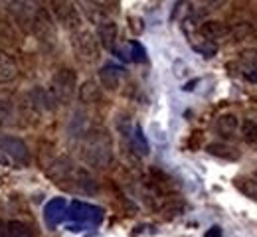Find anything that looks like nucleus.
I'll use <instances>...</instances> for the list:
<instances>
[{"mask_svg": "<svg viewBox=\"0 0 257 237\" xmlns=\"http://www.w3.org/2000/svg\"><path fill=\"white\" fill-rule=\"evenodd\" d=\"M83 156L85 160L97 166V168H107L113 160V148H111V140L103 131H91L85 136L83 142Z\"/></svg>", "mask_w": 257, "mask_h": 237, "instance_id": "nucleus-1", "label": "nucleus"}, {"mask_svg": "<svg viewBox=\"0 0 257 237\" xmlns=\"http://www.w3.org/2000/svg\"><path fill=\"white\" fill-rule=\"evenodd\" d=\"M128 140H131L133 148H135V150H137L141 156H149L151 146H149V140H147V136H145V133H143V127H141L139 123H135V125H133Z\"/></svg>", "mask_w": 257, "mask_h": 237, "instance_id": "nucleus-14", "label": "nucleus"}, {"mask_svg": "<svg viewBox=\"0 0 257 237\" xmlns=\"http://www.w3.org/2000/svg\"><path fill=\"white\" fill-rule=\"evenodd\" d=\"M67 209H69V205H67L65 198H62V196L52 198L50 202L44 205V219H46V223L50 227L60 225L62 221L67 219Z\"/></svg>", "mask_w": 257, "mask_h": 237, "instance_id": "nucleus-6", "label": "nucleus"}, {"mask_svg": "<svg viewBox=\"0 0 257 237\" xmlns=\"http://www.w3.org/2000/svg\"><path fill=\"white\" fill-rule=\"evenodd\" d=\"M237 190H241V194H245L247 198L257 202V180L255 178H239L235 180Z\"/></svg>", "mask_w": 257, "mask_h": 237, "instance_id": "nucleus-19", "label": "nucleus"}, {"mask_svg": "<svg viewBox=\"0 0 257 237\" xmlns=\"http://www.w3.org/2000/svg\"><path fill=\"white\" fill-rule=\"evenodd\" d=\"M75 91V71L69 68L60 69L52 77V97L60 103H69Z\"/></svg>", "mask_w": 257, "mask_h": 237, "instance_id": "nucleus-4", "label": "nucleus"}, {"mask_svg": "<svg viewBox=\"0 0 257 237\" xmlns=\"http://www.w3.org/2000/svg\"><path fill=\"white\" fill-rule=\"evenodd\" d=\"M93 22L97 24V40H99V44H101L103 48L115 52V48H117V38H119V28H117V24H115L111 18H107L103 12H97V10H95V16H93Z\"/></svg>", "mask_w": 257, "mask_h": 237, "instance_id": "nucleus-5", "label": "nucleus"}, {"mask_svg": "<svg viewBox=\"0 0 257 237\" xmlns=\"http://www.w3.org/2000/svg\"><path fill=\"white\" fill-rule=\"evenodd\" d=\"M239 131H241V136H243L245 142L257 144V123L253 121V119H245V121L241 123Z\"/></svg>", "mask_w": 257, "mask_h": 237, "instance_id": "nucleus-20", "label": "nucleus"}, {"mask_svg": "<svg viewBox=\"0 0 257 237\" xmlns=\"http://www.w3.org/2000/svg\"><path fill=\"white\" fill-rule=\"evenodd\" d=\"M2 148L6 150V156L8 158H14L16 162H22V164H28L30 162V150L26 146V142L18 136H4L2 140Z\"/></svg>", "mask_w": 257, "mask_h": 237, "instance_id": "nucleus-8", "label": "nucleus"}, {"mask_svg": "<svg viewBox=\"0 0 257 237\" xmlns=\"http://www.w3.org/2000/svg\"><path fill=\"white\" fill-rule=\"evenodd\" d=\"M18 77V64L16 60L0 50V83H12Z\"/></svg>", "mask_w": 257, "mask_h": 237, "instance_id": "nucleus-12", "label": "nucleus"}, {"mask_svg": "<svg viewBox=\"0 0 257 237\" xmlns=\"http://www.w3.org/2000/svg\"><path fill=\"white\" fill-rule=\"evenodd\" d=\"M125 75H127L125 68L115 66V64H107V66H103V68L99 69V79H101V83H103L109 91L119 89V85H121V81H123Z\"/></svg>", "mask_w": 257, "mask_h": 237, "instance_id": "nucleus-9", "label": "nucleus"}, {"mask_svg": "<svg viewBox=\"0 0 257 237\" xmlns=\"http://www.w3.org/2000/svg\"><path fill=\"white\" fill-rule=\"evenodd\" d=\"M73 180H75V188H77L79 192L89 194V196H95L97 190H99L95 178H93L89 172H85V170L75 168V172H73Z\"/></svg>", "mask_w": 257, "mask_h": 237, "instance_id": "nucleus-13", "label": "nucleus"}, {"mask_svg": "<svg viewBox=\"0 0 257 237\" xmlns=\"http://www.w3.org/2000/svg\"><path fill=\"white\" fill-rule=\"evenodd\" d=\"M77 95H79L81 101L87 103V105L101 101V89H99V85H97L95 81H85V83L79 87Z\"/></svg>", "mask_w": 257, "mask_h": 237, "instance_id": "nucleus-16", "label": "nucleus"}, {"mask_svg": "<svg viewBox=\"0 0 257 237\" xmlns=\"http://www.w3.org/2000/svg\"><path fill=\"white\" fill-rule=\"evenodd\" d=\"M198 32L200 36L204 38V40H208L210 44H218V42H222L224 38H227V28H225L222 22H218V20H208V22H204L200 28H198Z\"/></svg>", "mask_w": 257, "mask_h": 237, "instance_id": "nucleus-11", "label": "nucleus"}, {"mask_svg": "<svg viewBox=\"0 0 257 237\" xmlns=\"http://www.w3.org/2000/svg\"><path fill=\"white\" fill-rule=\"evenodd\" d=\"M52 10L58 16V20H62V24L67 26L71 32H75L77 28H81V16H79L75 4H71V2H54L52 4Z\"/></svg>", "mask_w": 257, "mask_h": 237, "instance_id": "nucleus-7", "label": "nucleus"}, {"mask_svg": "<svg viewBox=\"0 0 257 237\" xmlns=\"http://www.w3.org/2000/svg\"><path fill=\"white\" fill-rule=\"evenodd\" d=\"M237 75H239L243 81L257 85V62H245V64H239V66H237Z\"/></svg>", "mask_w": 257, "mask_h": 237, "instance_id": "nucleus-18", "label": "nucleus"}, {"mask_svg": "<svg viewBox=\"0 0 257 237\" xmlns=\"http://www.w3.org/2000/svg\"><path fill=\"white\" fill-rule=\"evenodd\" d=\"M67 217H69V221H73L75 225H85V227H91V225H93V227H95V225L101 223V219H103V211H101L97 205L73 200V202L69 203Z\"/></svg>", "mask_w": 257, "mask_h": 237, "instance_id": "nucleus-3", "label": "nucleus"}, {"mask_svg": "<svg viewBox=\"0 0 257 237\" xmlns=\"http://www.w3.org/2000/svg\"><path fill=\"white\" fill-rule=\"evenodd\" d=\"M210 154L218 156V158H225V160H237L239 158V150H235L233 146H229L227 142H212L206 148Z\"/></svg>", "mask_w": 257, "mask_h": 237, "instance_id": "nucleus-15", "label": "nucleus"}, {"mask_svg": "<svg viewBox=\"0 0 257 237\" xmlns=\"http://www.w3.org/2000/svg\"><path fill=\"white\" fill-rule=\"evenodd\" d=\"M71 44H73V52L79 60H83L85 64H95L101 58V44L97 40L93 32H89L87 28H77L71 36Z\"/></svg>", "mask_w": 257, "mask_h": 237, "instance_id": "nucleus-2", "label": "nucleus"}, {"mask_svg": "<svg viewBox=\"0 0 257 237\" xmlns=\"http://www.w3.org/2000/svg\"><path fill=\"white\" fill-rule=\"evenodd\" d=\"M204 237H222V229H220L218 225H214V227H210V229L206 231Z\"/></svg>", "mask_w": 257, "mask_h": 237, "instance_id": "nucleus-22", "label": "nucleus"}, {"mask_svg": "<svg viewBox=\"0 0 257 237\" xmlns=\"http://www.w3.org/2000/svg\"><path fill=\"white\" fill-rule=\"evenodd\" d=\"M214 129H216V135L218 136H222L224 140H229V138H233L235 133H237L239 121H237V117L233 113H225V115H220L216 119Z\"/></svg>", "mask_w": 257, "mask_h": 237, "instance_id": "nucleus-10", "label": "nucleus"}, {"mask_svg": "<svg viewBox=\"0 0 257 237\" xmlns=\"http://www.w3.org/2000/svg\"><path fill=\"white\" fill-rule=\"evenodd\" d=\"M128 54H131V60L137 62V64H145V62H147V50H145V46H143L141 42H137V40L128 42Z\"/></svg>", "mask_w": 257, "mask_h": 237, "instance_id": "nucleus-21", "label": "nucleus"}, {"mask_svg": "<svg viewBox=\"0 0 257 237\" xmlns=\"http://www.w3.org/2000/svg\"><path fill=\"white\" fill-rule=\"evenodd\" d=\"M2 237H32V231L24 221H8Z\"/></svg>", "mask_w": 257, "mask_h": 237, "instance_id": "nucleus-17", "label": "nucleus"}]
</instances>
